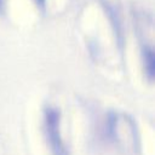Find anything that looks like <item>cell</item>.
<instances>
[{"label":"cell","instance_id":"6da1fadb","mask_svg":"<svg viewBox=\"0 0 155 155\" xmlns=\"http://www.w3.org/2000/svg\"><path fill=\"white\" fill-rule=\"evenodd\" d=\"M58 122H59V116L57 110L48 109L46 110V127H47V136L50 144L53 149L54 155H67L64 147L62 145L59 133H58Z\"/></svg>","mask_w":155,"mask_h":155},{"label":"cell","instance_id":"7a4b0ae2","mask_svg":"<svg viewBox=\"0 0 155 155\" xmlns=\"http://www.w3.org/2000/svg\"><path fill=\"white\" fill-rule=\"evenodd\" d=\"M103 4V7L111 22V25L114 28V31H115V35L119 40V42L121 44L122 42V27H121V19H120V16L116 11V8L108 1H102Z\"/></svg>","mask_w":155,"mask_h":155},{"label":"cell","instance_id":"3957f363","mask_svg":"<svg viewBox=\"0 0 155 155\" xmlns=\"http://www.w3.org/2000/svg\"><path fill=\"white\" fill-rule=\"evenodd\" d=\"M35 5L38 6V8L45 11V7H46V0H34Z\"/></svg>","mask_w":155,"mask_h":155},{"label":"cell","instance_id":"277c9868","mask_svg":"<svg viewBox=\"0 0 155 155\" xmlns=\"http://www.w3.org/2000/svg\"><path fill=\"white\" fill-rule=\"evenodd\" d=\"M6 10V5H5V0H0V13H4Z\"/></svg>","mask_w":155,"mask_h":155}]
</instances>
